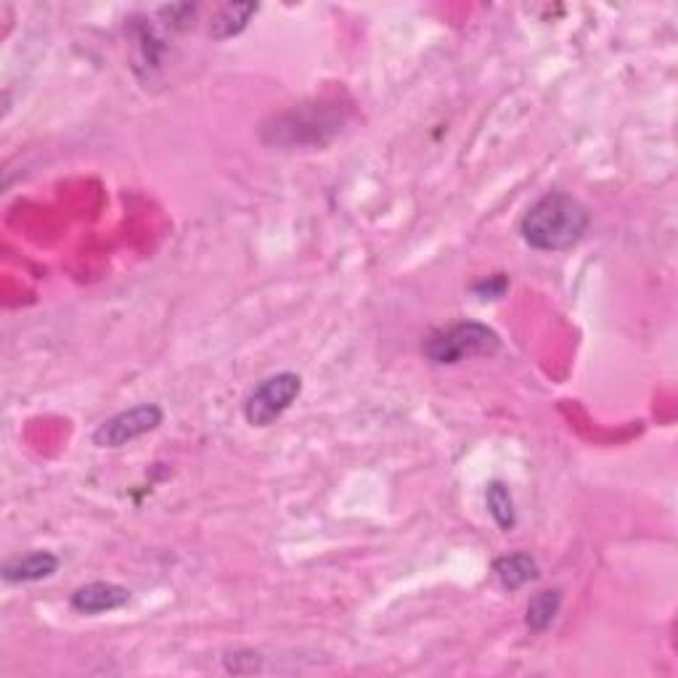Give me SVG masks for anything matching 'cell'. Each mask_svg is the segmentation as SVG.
Segmentation results:
<instances>
[{"label": "cell", "mask_w": 678, "mask_h": 678, "mask_svg": "<svg viewBox=\"0 0 678 678\" xmlns=\"http://www.w3.org/2000/svg\"><path fill=\"white\" fill-rule=\"evenodd\" d=\"M591 212L583 201L565 192H548L528 207L519 220V234L539 252H565L583 239Z\"/></svg>", "instance_id": "cell-1"}, {"label": "cell", "mask_w": 678, "mask_h": 678, "mask_svg": "<svg viewBox=\"0 0 678 678\" xmlns=\"http://www.w3.org/2000/svg\"><path fill=\"white\" fill-rule=\"evenodd\" d=\"M342 109L337 103H313L273 118L271 125L262 127V140L273 146H323L342 131Z\"/></svg>", "instance_id": "cell-2"}, {"label": "cell", "mask_w": 678, "mask_h": 678, "mask_svg": "<svg viewBox=\"0 0 678 678\" xmlns=\"http://www.w3.org/2000/svg\"><path fill=\"white\" fill-rule=\"evenodd\" d=\"M421 350L435 366H456L467 358L496 356L501 350V337L480 321H459L432 332Z\"/></svg>", "instance_id": "cell-3"}, {"label": "cell", "mask_w": 678, "mask_h": 678, "mask_svg": "<svg viewBox=\"0 0 678 678\" xmlns=\"http://www.w3.org/2000/svg\"><path fill=\"white\" fill-rule=\"evenodd\" d=\"M299 393H303V380L295 371L268 377L255 384L244 398V419L252 427H271L273 421L284 417V411H289Z\"/></svg>", "instance_id": "cell-4"}, {"label": "cell", "mask_w": 678, "mask_h": 678, "mask_svg": "<svg viewBox=\"0 0 678 678\" xmlns=\"http://www.w3.org/2000/svg\"><path fill=\"white\" fill-rule=\"evenodd\" d=\"M164 414L155 403H140V406L127 408V411L114 414L112 419L101 421L94 432V445L99 448H122L133 440L149 435L162 424Z\"/></svg>", "instance_id": "cell-5"}, {"label": "cell", "mask_w": 678, "mask_h": 678, "mask_svg": "<svg viewBox=\"0 0 678 678\" xmlns=\"http://www.w3.org/2000/svg\"><path fill=\"white\" fill-rule=\"evenodd\" d=\"M131 602V591L125 585L107 583V580H94V583H85L75 591L70 599L72 609L81 615H101L112 613V609L125 607Z\"/></svg>", "instance_id": "cell-6"}, {"label": "cell", "mask_w": 678, "mask_h": 678, "mask_svg": "<svg viewBox=\"0 0 678 678\" xmlns=\"http://www.w3.org/2000/svg\"><path fill=\"white\" fill-rule=\"evenodd\" d=\"M59 570V557L51 552H29L3 565L5 583H38Z\"/></svg>", "instance_id": "cell-7"}, {"label": "cell", "mask_w": 678, "mask_h": 678, "mask_svg": "<svg viewBox=\"0 0 678 678\" xmlns=\"http://www.w3.org/2000/svg\"><path fill=\"white\" fill-rule=\"evenodd\" d=\"M493 576L506 591H519L528 583L539 580V562L530 554H506L493 562Z\"/></svg>", "instance_id": "cell-8"}, {"label": "cell", "mask_w": 678, "mask_h": 678, "mask_svg": "<svg viewBox=\"0 0 678 678\" xmlns=\"http://www.w3.org/2000/svg\"><path fill=\"white\" fill-rule=\"evenodd\" d=\"M260 11L258 3H225L220 5L218 14L210 22V38L212 40H229L247 29L249 20Z\"/></svg>", "instance_id": "cell-9"}, {"label": "cell", "mask_w": 678, "mask_h": 678, "mask_svg": "<svg viewBox=\"0 0 678 678\" xmlns=\"http://www.w3.org/2000/svg\"><path fill=\"white\" fill-rule=\"evenodd\" d=\"M562 607V591L559 589H548L539 591L533 599L528 602V609H525V622L533 633H543L552 628V622L557 620Z\"/></svg>", "instance_id": "cell-10"}, {"label": "cell", "mask_w": 678, "mask_h": 678, "mask_svg": "<svg viewBox=\"0 0 678 678\" xmlns=\"http://www.w3.org/2000/svg\"><path fill=\"white\" fill-rule=\"evenodd\" d=\"M485 504L491 517L496 519V525L504 533H509L511 528L517 525V509H515V498H511L509 488L504 485L501 480H493L491 485L485 488Z\"/></svg>", "instance_id": "cell-11"}, {"label": "cell", "mask_w": 678, "mask_h": 678, "mask_svg": "<svg viewBox=\"0 0 678 678\" xmlns=\"http://www.w3.org/2000/svg\"><path fill=\"white\" fill-rule=\"evenodd\" d=\"M506 289H509V279H506L504 273H493V276L482 279L472 286V292L480 299H498L506 295Z\"/></svg>", "instance_id": "cell-12"}]
</instances>
